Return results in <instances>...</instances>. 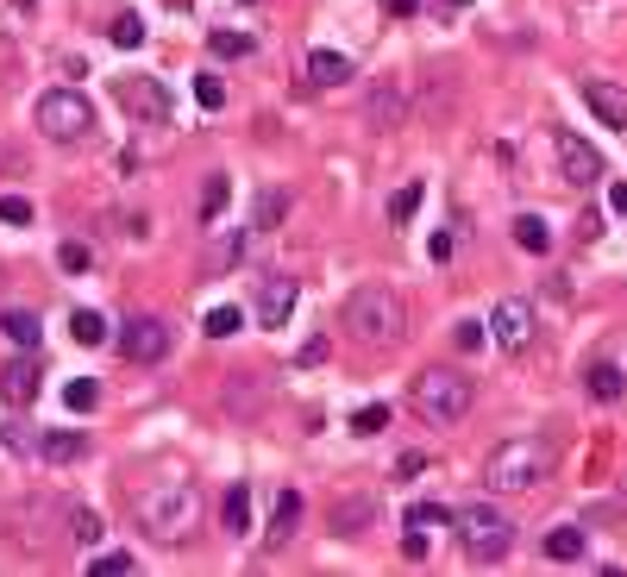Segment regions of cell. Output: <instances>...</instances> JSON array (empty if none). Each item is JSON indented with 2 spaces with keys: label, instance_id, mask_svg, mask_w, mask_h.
I'll list each match as a JSON object with an SVG mask.
<instances>
[{
  "label": "cell",
  "instance_id": "obj_9",
  "mask_svg": "<svg viewBox=\"0 0 627 577\" xmlns=\"http://www.w3.org/2000/svg\"><path fill=\"white\" fill-rule=\"evenodd\" d=\"M113 101H120L132 120H145V126H164L170 120V88L157 82V76H120V82H113Z\"/></svg>",
  "mask_w": 627,
  "mask_h": 577
},
{
  "label": "cell",
  "instance_id": "obj_42",
  "mask_svg": "<svg viewBox=\"0 0 627 577\" xmlns=\"http://www.w3.org/2000/svg\"><path fill=\"white\" fill-rule=\"evenodd\" d=\"M427 258L446 264V258H452V233H433V239H427Z\"/></svg>",
  "mask_w": 627,
  "mask_h": 577
},
{
  "label": "cell",
  "instance_id": "obj_28",
  "mask_svg": "<svg viewBox=\"0 0 627 577\" xmlns=\"http://www.w3.org/2000/svg\"><path fill=\"white\" fill-rule=\"evenodd\" d=\"M421 182H402V189H396V201H389V220H396V226H408L414 214H421Z\"/></svg>",
  "mask_w": 627,
  "mask_h": 577
},
{
  "label": "cell",
  "instance_id": "obj_12",
  "mask_svg": "<svg viewBox=\"0 0 627 577\" xmlns=\"http://www.w3.org/2000/svg\"><path fill=\"white\" fill-rule=\"evenodd\" d=\"M364 120H370V132H396L408 120V88L402 82H377L364 95Z\"/></svg>",
  "mask_w": 627,
  "mask_h": 577
},
{
  "label": "cell",
  "instance_id": "obj_37",
  "mask_svg": "<svg viewBox=\"0 0 627 577\" xmlns=\"http://www.w3.org/2000/svg\"><path fill=\"white\" fill-rule=\"evenodd\" d=\"M57 264H63V270H69V276H76V270H88V264H95V251H88V245H82V239H69V245H63V251H57Z\"/></svg>",
  "mask_w": 627,
  "mask_h": 577
},
{
  "label": "cell",
  "instance_id": "obj_2",
  "mask_svg": "<svg viewBox=\"0 0 627 577\" xmlns=\"http://www.w3.org/2000/svg\"><path fill=\"white\" fill-rule=\"evenodd\" d=\"M559 465V446L540 440V433H515V440H502L490 458H483V483H490L496 496H515V490H540Z\"/></svg>",
  "mask_w": 627,
  "mask_h": 577
},
{
  "label": "cell",
  "instance_id": "obj_45",
  "mask_svg": "<svg viewBox=\"0 0 627 577\" xmlns=\"http://www.w3.org/2000/svg\"><path fill=\"white\" fill-rule=\"evenodd\" d=\"M383 7H389V13H396V19H408L414 7H421V0H383Z\"/></svg>",
  "mask_w": 627,
  "mask_h": 577
},
{
  "label": "cell",
  "instance_id": "obj_35",
  "mask_svg": "<svg viewBox=\"0 0 627 577\" xmlns=\"http://www.w3.org/2000/svg\"><path fill=\"white\" fill-rule=\"evenodd\" d=\"M245 258V233H226L214 251H207V270H226V264H239Z\"/></svg>",
  "mask_w": 627,
  "mask_h": 577
},
{
  "label": "cell",
  "instance_id": "obj_4",
  "mask_svg": "<svg viewBox=\"0 0 627 577\" xmlns=\"http://www.w3.org/2000/svg\"><path fill=\"white\" fill-rule=\"evenodd\" d=\"M408 402H414V414H421L427 427H458L464 414H471V402H477V383L464 377V371H446V364H433V371L414 377Z\"/></svg>",
  "mask_w": 627,
  "mask_h": 577
},
{
  "label": "cell",
  "instance_id": "obj_36",
  "mask_svg": "<svg viewBox=\"0 0 627 577\" xmlns=\"http://www.w3.org/2000/svg\"><path fill=\"white\" fill-rule=\"evenodd\" d=\"M483 339H490V327H483V320H458V327H452V345H458V352H477Z\"/></svg>",
  "mask_w": 627,
  "mask_h": 577
},
{
  "label": "cell",
  "instance_id": "obj_10",
  "mask_svg": "<svg viewBox=\"0 0 627 577\" xmlns=\"http://www.w3.org/2000/svg\"><path fill=\"white\" fill-rule=\"evenodd\" d=\"M552 151H559V176L571 182V189H590V182H602V151L590 145L584 132H552Z\"/></svg>",
  "mask_w": 627,
  "mask_h": 577
},
{
  "label": "cell",
  "instance_id": "obj_6",
  "mask_svg": "<svg viewBox=\"0 0 627 577\" xmlns=\"http://www.w3.org/2000/svg\"><path fill=\"white\" fill-rule=\"evenodd\" d=\"M32 120L51 145H76V138L95 132V107H88V95H76V88H51V95H38Z\"/></svg>",
  "mask_w": 627,
  "mask_h": 577
},
{
  "label": "cell",
  "instance_id": "obj_5",
  "mask_svg": "<svg viewBox=\"0 0 627 577\" xmlns=\"http://www.w3.org/2000/svg\"><path fill=\"white\" fill-rule=\"evenodd\" d=\"M452 527H458V546L471 552L477 565H496V559H508V546H515V521H508V509H496V502H464V509H452Z\"/></svg>",
  "mask_w": 627,
  "mask_h": 577
},
{
  "label": "cell",
  "instance_id": "obj_41",
  "mask_svg": "<svg viewBox=\"0 0 627 577\" xmlns=\"http://www.w3.org/2000/svg\"><path fill=\"white\" fill-rule=\"evenodd\" d=\"M0 433H7V446H13V452H38V440H32V433H26V427H19V421H7V427H0Z\"/></svg>",
  "mask_w": 627,
  "mask_h": 577
},
{
  "label": "cell",
  "instance_id": "obj_32",
  "mask_svg": "<svg viewBox=\"0 0 627 577\" xmlns=\"http://www.w3.org/2000/svg\"><path fill=\"white\" fill-rule=\"evenodd\" d=\"M207 44H214V57H251V51H258V38H251V32H214Z\"/></svg>",
  "mask_w": 627,
  "mask_h": 577
},
{
  "label": "cell",
  "instance_id": "obj_11",
  "mask_svg": "<svg viewBox=\"0 0 627 577\" xmlns=\"http://www.w3.org/2000/svg\"><path fill=\"white\" fill-rule=\"evenodd\" d=\"M295 302H301V283H295V276H264V283H258V320H264L270 333L289 327Z\"/></svg>",
  "mask_w": 627,
  "mask_h": 577
},
{
  "label": "cell",
  "instance_id": "obj_24",
  "mask_svg": "<svg viewBox=\"0 0 627 577\" xmlns=\"http://www.w3.org/2000/svg\"><path fill=\"white\" fill-rule=\"evenodd\" d=\"M226 527H232V534H251V490H245V483H232V490H226Z\"/></svg>",
  "mask_w": 627,
  "mask_h": 577
},
{
  "label": "cell",
  "instance_id": "obj_7",
  "mask_svg": "<svg viewBox=\"0 0 627 577\" xmlns=\"http://www.w3.org/2000/svg\"><path fill=\"white\" fill-rule=\"evenodd\" d=\"M113 345H120L126 364H164L170 345H176V333H170V320H157V314H132Z\"/></svg>",
  "mask_w": 627,
  "mask_h": 577
},
{
  "label": "cell",
  "instance_id": "obj_29",
  "mask_svg": "<svg viewBox=\"0 0 627 577\" xmlns=\"http://www.w3.org/2000/svg\"><path fill=\"white\" fill-rule=\"evenodd\" d=\"M201 327H207V339H232V333L245 327V308H207Z\"/></svg>",
  "mask_w": 627,
  "mask_h": 577
},
{
  "label": "cell",
  "instance_id": "obj_38",
  "mask_svg": "<svg viewBox=\"0 0 627 577\" xmlns=\"http://www.w3.org/2000/svg\"><path fill=\"white\" fill-rule=\"evenodd\" d=\"M0 220L7 226H32V201L26 195H0Z\"/></svg>",
  "mask_w": 627,
  "mask_h": 577
},
{
  "label": "cell",
  "instance_id": "obj_33",
  "mask_svg": "<svg viewBox=\"0 0 627 577\" xmlns=\"http://www.w3.org/2000/svg\"><path fill=\"white\" fill-rule=\"evenodd\" d=\"M195 101H201L207 113H220V107H226V82L214 76V69H201V76H195Z\"/></svg>",
  "mask_w": 627,
  "mask_h": 577
},
{
  "label": "cell",
  "instance_id": "obj_40",
  "mask_svg": "<svg viewBox=\"0 0 627 577\" xmlns=\"http://www.w3.org/2000/svg\"><path fill=\"white\" fill-rule=\"evenodd\" d=\"M95 571H113V577H126V571H138V559L132 552H95V559H88Z\"/></svg>",
  "mask_w": 627,
  "mask_h": 577
},
{
  "label": "cell",
  "instance_id": "obj_30",
  "mask_svg": "<svg viewBox=\"0 0 627 577\" xmlns=\"http://www.w3.org/2000/svg\"><path fill=\"white\" fill-rule=\"evenodd\" d=\"M63 402L76 408V414H88V408L101 402V383H95V377H69V383H63Z\"/></svg>",
  "mask_w": 627,
  "mask_h": 577
},
{
  "label": "cell",
  "instance_id": "obj_16",
  "mask_svg": "<svg viewBox=\"0 0 627 577\" xmlns=\"http://www.w3.org/2000/svg\"><path fill=\"white\" fill-rule=\"evenodd\" d=\"M38 458H51V465H76V458H88V433H38Z\"/></svg>",
  "mask_w": 627,
  "mask_h": 577
},
{
  "label": "cell",
  "instance_id": "obj_15",
  "mask_svg": "<svg viewBox=\"0 0 627 577\" xmlns=\"http://www.w3.org/2000/svg\"><path fill=\"white\" fill-rule=\"evenodd\" d=\"M301 509H308V502H301V490H283V496H276V515H270V527H264V546H289L295 527H301Z\"/></svg>",
  "mask_w": 627,
  "mask_h": 577
},
{
  "label": "cell",
  "instance_id": "obj_25",
  "mask_svg": "<svg viewBox=\"0 0 627 577\" xmlns=\"http://www.w3.org/2000/svg\"><path fill=\"white\" fill-rule=\"evenodd\" d=\"M226 201H232V176H207V189H201V220L214 226L226 214Z\"/></svg>",
  "mask_w": 627,
  "mask_h": 577
},
{
  "label": "cell",
  "instance_id": "obj_34",
  "mask_svg": "<svg viewBox=\"0 0 627 577\" xmlns=\"http://www.w3.org/2000/svg\"><path fill=\"white\" fill-rule=\"evenodd\" d=\"M113 44H120V51H138V44H145V19L120 13V19H113Z\"/></svg>",
  "mask_w": 627,
  "mask_h": 577
},
{
  "label": "cell",
  "instance_id": "obj_17",
  "mask_svg": "<svg viewBox=\"0 0 627 577\" xmlns=\"http://www.w3.org/2000/svg\"><path fill=\"white\" fill-rule=\"evenodd\" d=\"M370 515H377V502H370V496H345V502H333V534L358 540L364 527H370Z\"/></svg>",
  "mask_w": 627,
  "mask_h": 577
},
{
  "label": "cell",
  "instance_id": "obj_44",
  "mask_svg": "<svg viewBox=\"0 0 627 577\" xmlns=\"http://www.w3.org/2000/svg\"><path fill=\"white\" fill-rule=\"evenodd\" d=\"M609 207H615V214L627 220V182H609Z\"/></svg>",
  "mask_w": 627,
  "mask_h": 577
},
{
  "label": "cell",
  "instance_id": "obj_13",
  "mask_svg": "<svg viewBox=\"0 0 627 577\" xmlns=\"http://www.w3.org/2000/svg\"><path fill=\"white\" fill-rule=\"evenodd\" d=\"M584 107L596 113L609 132H627V88L621 82H602V76H584Z\"/></svg>",
  "mask_w": 627,
  "mask_h": 577
},
{
  "label": "cell",
  "instance_id": "obj_22",
  "mask_svg": "<svg viewBox=\"0 0 627 577\" xmlns=\"http://www.w3.org/2000/svg\"><path fill=\"white\" fill-rule=\"evenodd\" d=\"M584 389H590L596 402H621V396H627V377L615 371V364H590V371H584Z\"/></svg>",
  "mask_w": 627,
  "mask_h": 577
},
{
  "label": "cell",
  "instance_id": "obj_8",
  "mask_svg": "<svg viewBox=\"0 0 627 577\" xmlns=\"http://www.w3.org/2000/svg\"><path fill=\"white\" fill-rule=\"evenodd\" d=\"M533 333H540V320H533V302H521V295H502V302L490 308V339L508 358H521L533 345Z\"/></svg>",
  "mask_w": 627,
  "mask_h": 577
},
{
  "label": "cell",
  "instance_id": "obj_14",
  "mask_svg": "<svg viewBox=\"0 0 627 577\" xmlns=\"http://www.w3.org/2000/svg\"><path fill=\"white\" fill-rule=\"evenodd\" d=\"M0 396H7L13 408L38 396V358H32V352H19V358L7 364V371H0Z\"/></svg>",
  "mask_w": 627,
  "mask_h": 577
},
{
  "label": "cell",
  "instance_id": "obj_1",
  "mask_svg": "<svg viewBox=\"0 0 627 577\" xmlns=\"http://www.w3.org/2000/svg\"><path fill=\"white\" fill-rule=\"evenodd\" d=\"M132 521L145 527V534L157 546H182V540H195V527H201V490L195 483H151L145 496H132Z\"/></svg>",
  "mask_w": 627,
  "mask_h": 577
},
{
  "label": "cell",
  "instance_id": "obj_23",
  "mask_svg": "<svg viewBox=\"0 0 627 577\" xmlns=\"http://www.w3.org/2000/svg\"><path fill=\"white\" fill-rule=\"evenodd\" d=\"M584 527H552V534H546V559H559V565H577V559H584Z\"/></svg>",
  "mask_w": 627,
  "mask_h": 577
},
{
  "label": "cell",
  "instance_id": "obj_18",
  "mask_svg": "<svg viewBox=\"0 0 627 577\" xmlns=\"http://www.w3.org/2000/svg\"><path fill=\"white\" fill-rule=\"evenodd\" d=\"M508 233H515V245L527 251V258H546V251H552V226H546L540 214H515V226H508Z\"/></svg>",
  "mask_w": 627,
  "mask_h": 577
},
{
  "label": "cell",
  "instance_id": "obj_31",
  "mask_svg": "<svg viewBox=\"0 0 627 577\" xmlns=\"http://www.w3.org/2000/svg\"><path fill=\"white\" fill-rule=\"evenodd\" d=\"M283 214H289V195H283V189H264V195H258V226H251V233H270Z\"/></svg>",
  "mask_w": 627,
  "mask_h": 577
},
{
  "label": "cell",
  "instance_id": "obj_26",
  "mask_svg": "<svg viewBox=\"0 0 627 577\" xmlns=\"http://www.w3.org/2000/svg\"><path fill=\"white\" fill-rule=\"evenodd\" d=\"M69 333H76L82 345H107L113 333H107V320L95 314V308H76V314H69Z\"/></svg>",
  "mask_w": 627,
  "mask_h": 577
},
{
  "label": "cell",
  "instance_id": "obj_21",
  "mask_svg": "<svg viewBox=\"0 0 627 577\" xmlns=\"http://www.w3.org/2000/svg\"><path fill=\"white\" fill-rule=\"evenodd\" d=\"M63 527H69V546H82V552L101 546V515L95 509H63Z\"/></svg>",
  "mask_w": 627,
  "mask_h": 577
},
{
  "label": "cell",
  "instance_id": "obj_3",
  "mask_svg": "<svg viewBox=\"0 0 627 577\" xmlns=\"http://www.w3.org/2000/svg\"><path fill=\"white\" fill-rule=\"evenodd\" d=\"M345 333H352L358 345H396V339H408V295L389 289V283L352 289V302H345Z\"/></svg>",
  "mask_w": 627,
  "mask_h": 577
},
{
  "label": "cell",
  "instance_id": "obj_39",
  "mask_svg": "<svg viewBox=\"0 0 627 577\" xmlns=\"http://www.w3.org/2000/svg\"><path fill=\"white\" fill-rule=\"evenodd\" d=\"M383 427H389V408H377V402L352 414V433H383Z\"/></svg>",
  "mask_w": 627,
  "mask_h": 577
},
{
  "label": "cell",
  "instance_id": "obj_43",
  "mask_svg": "<svg viewBox=\"0 0 627 577\" xmlns=\"http://www.w3.org/2000/svg\"><path fill=\"white\" fill-rule=\"evenodd\" d=\"M320 358H327V333H314L308 345H301V364H320Z\"/></svg>",
  "mask_w": 627,
  "mask_h": 577
},
{
  "label": "cell",
  "instance_id": "obj_46",
  "mask_svg": "<svg viewBox=\"0 0 627 577\" xmlns=\"http://www.w3.org/2000/svg\"><path fill=\"white\" fill-rule=\"evenodd\" d=\"M452 7H471V0H452Z\"/></svg>",
  "mask_w": 627,
  "mask_h": 577
},
{
  "label": "cell",
  "instance_id": "obj_19",
  "mask_svg": "<svg viewBox=\"0 0 627 577\" xmlns=\"http://www.w3.org/2000/svg\"><path fill=\"white\" fill-rule=\"evenodd\" d=\"M0 333H7L13 345H19V352H38V314L32 308H7V314H0Z\"/></svg>",
  "mask_w": 627,
  "mask_h": 577
},
{
  "label": "cell",
  "instance_id": "obj_27",
  "mask_svg": "<svg viewBox=\"0 0 627 577\" xmlns=\"http://www.w3.org/2000/svg\"><path fill=\"white\" fill-rule=\"evenodd\" d=\"M408 527H414V534H433V527H452V509H446V502H414V509H408Z\"/></svg>",
  "mask_w": 627,
  "mask_h": 577
},
{
  "label": "cell",
  "instance_id": "obj_20",
  "mask_svg": "<svg viewBox=\"0 0 627 577\" xmlns=\"http://www.w3.org/2000/svg\"><path fill=\"white\" fill-rule=\"evenodd\" d=\"M308 76L320 88H339V82H352V57H345V51H314L308 57Z\"/></svg>",
  "mask_w": 627,
  "mask_h": 577
}]
</instances>
